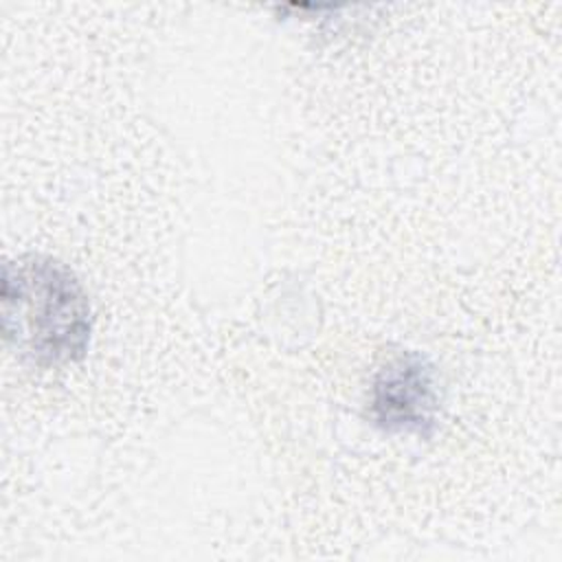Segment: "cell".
Listing matches in <instances>:
<instances>
[{
	"instance_id": "obj_1",
	"label": "cell",
	"mask_w": 562,
	"mask_h": 562,
	"mask_svg": "<svg viewBox=\"0 0 562 562\" xmlns=\"http://www.w3.org/2000/svg\"><path fill=\"white\" fill-rule=\"evenodd\" d=\"M2 331L7 345L35 367L81 360L90 345L92 312L77 274L44 255L4 263Z\"/></svg>"
},
{
	"instance_id": "obj_2",
	"label": "cell",
	"mask_w": 562,
	"mask_h": 562,
	"mask_svg": "<svg viewBox=\"0 0 562 562\" xmlns=\"http://www.w3.org/2000/svg\"><path fill=\"white\" fill-rule=\"evenodd\" d=\"M439 411L435 367L415 351L391 356L375 373L369 397L371 422L386 432L426 435Z\"/></svg>"
}]
</instances>
